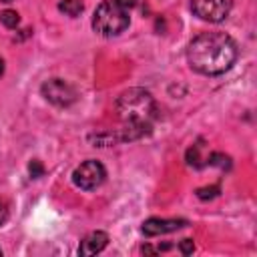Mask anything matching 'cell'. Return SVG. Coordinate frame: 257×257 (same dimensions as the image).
<instances>
[{
    "label": "cell",
    "instance_id": "1",
    "mask_svg": "<svg viewBox=\"0 0 257 257\" xmlns=\"http://www.w3.org/2000/svg\"><path fill=\"white\" fill-rule=\"evenodd\" d=\"M187 60L189 66L201 74H223L237 60V44L225 32H203L189 42Z\"/></svg>",
    "mask_w": 257,
    "mask_h": 257
},
{
    "label": "cell",
    "instance_id": "2",
    "mask_svg": "<svg viewBox=\"0 0 257 257\" xmlns=\"http://www.w3.org/2000/svg\"><path fill=\"white\" fill-rule=\"evenodd\" d=\"M116 112L122 124H141V126H153L151 122L157 118V102L153 94L141 86L128 88L120 92L116 98Z\"/></svg>",
    "mask_w": 257,
    "mask_h": 257
},
{
    "label": "cell",
    "instance_id": "3",
    "mask_svg": "<svg viewBox=\"0 0 257 257\" xmlns=\"http://www.w3.org/2000/svg\"><path fill=\"white\" fill-rule=\"evenodd\" d=\"M128 10L114 0H104L92 14V30L100 36H116L128 28Z\"/></svg>",
    "mask_w": 257,
    "mask_h": 257
},
{
    "label": "cell",
    "instance_id": "4",
    "mask_svg": "<svg viewBox=\"0 0 257 257\" xmlns=\"http://www.w3.org/2000/svg\"><path fill=\"white\" fill-rule=\"evenodd\" d=\"M104 179H106V171H104L102 163L94 161V159L84 161L72 173V183L82 191H92V189L100 187L104 183Z\"/></svg>",
    "mask_w": 257,
    "mask_h": 257
},
{
    "label": "cell",
    "instance_id": "5",
    "mask_svg": "<svg viewBox=\"0 0 257 257\" xmlns=\"http://www.w3.org/2000/svg\"><path fill=\"white\" fill-rule=\"evenodd\" d=\"M42 96L52 102L54 106H70L76 100V90L72 84H68L62 78H50L46 82H42L40 86Z\"/></svg>",
    "mask_w": 257,
    "mask_h": 257
},
{
    "label": "cell",
    "instance_id": "6",
    "mask_svg": "<svg viewBox=\"0 0 257 257\" xmlns=\"http://www.w3.org/2000/svg\"><path fill=\"white\" fill-rule=\"evenodd\" d=\"M193 12L207 22H221L231 10V0H191Z\"/></svg>",
    "mask_w": 257,
    "mask_h": 257
},
{
    "label": "cell",
    "instance_id": "7",
    "mask_svg": "<svg viewBox=\"0 0 257 257\" xmlns=\"http://www.w3.org/2000/svg\"><path fill=\"white\" fill-rule=\"evenodd\" d=\"M187 221L185 219H159V217H151L143 223V233L147 237H157V235H165L171 231H177L181 227H185Z\"/></svg>",
    "mask_w": 257,
    "mask_h": 257
},
{
    "label": "cell",
    "instance_id": "8",
    "mask_svg": "<svg viewBox=\"0 0 257 257\" xmlns=\"http://www.w3.org/2000/svg\"><path fill=\"white\" fill-rule=\"evenodd\" d=\"M106 245H108V235H106L104 231H92V233H88V235L80 241L78 255H82V257L96 255V253H100Z\"/></svg>",
    "mask_w": 257,
    "mask_h": 257
},
{
    "label": "cell",
    "instance_id": "9",
    "mask_svg": "<svg viewBox=\"0 0 257 257\" xmlns=\"http://www.w3.org/2000/svg\"><path fill=\"white\" fill-rule=\"evenodd\" d=\"M82 8H84L82 0H60V2H58V10L64 12L66 16H70V18L78 16V14L82 12Z\"/></svg>",
    "mask_w": 257,
    "mask_h": 257
},
{
    "label": "cell",
    "instance_id": "10",
    "mask_svg": "<svg viewBox=\"0 0 257 257\" xmlns=\"http://www.w3.org/2000/svg\"><path fill=\"white\" fill-rule=\"evenodd\" d=\"M185 159H187V165H191V167H195V169H201V167L205 165V159L201 157V145H193V147H189Z\"/></svg>",
    "mask_w": 257,
    "mask_h": 257
},
{
    "label": "cell",
    "instance_id": "11",
    "mask_svg": "<svg viewBox=\"0 0 257 257\" xmlns=\"http://www.w3.org/2000/svg\"><path fill=\"white\" fill-rule=\"evenodd\" d=\"M205 165H211V167H219V169H229L231 167V159L223 153H211L207 159H205Z\"/></svg>",
    "mask_w": 257,
    "mask_h": 257
},
{
    "label": "cell",
    "instance_id": "12",
    "mask_svg": "<svg viewBox=\"0 0 257 257\" xmlns=\"http://www.w3.org/2000/svg\"><path fill=\"white\" fill-rule=\"evenodd\" d=\"M0 22L6 26V28H16L20 24V16L16 10H2L0 12Z\"/></svg>",
    "mask_w": 257,
    "mask_h": 257
},
{
    "label": "cell",
    "instance_id": "13",
    "mask_svg": "<svg viewBox=\"0 0 257 257\" xmlns=\"http://www.w3.org/2000/svg\"><path fill=\"white\" fill-rule=\"evenodd\" d=\"M219 187L217 185H211V187H201V189H197V197L201 199V201H209V199H215L217 195H219Z\"/></svg>",
    "mask_w": 257,
    "mask_h": 257
},
{
    "label": "cell",
    "instance_id": "14",
    "mask_svg": "<svg viewBox=\"0 0 257 257\" xmlns=\"http://www.w3.org/2000/svg\"><path fill=\"white\" fill-rule=\"evenodd\" d=\"M28 173H30L32 179H38V177L44 175V165H42L40 161H30V165H28Z\"/></svg>",
    "mask_w": 257,
    "mask_h": 257
},
{
    "label": "cell",
    "instance_id": "15",
    "mask_svg": "<svg viewBox=\"0 0 257 257\" xmlns=\"http://www.w3.org/2000/svg\"><path fill=\"white\" fill-rule=\"evenodd\" d=\"M179 251H181L183 255H191V253L195 251V243H193V239H183V241L179 243Z\"/></svg>",
    "mask_w": 257,
    "mask_h": 257
},
{
    "label": "cell",
    "instance_id": "16",
    "mask_svg": "<svg viewBox=\"0 0 257 257\" xmlns=\"http://www.w3.org/2000/svg\"><path fill=\"white\" fill-rule=\"evenodd\" d=\"M6 219H8V207H6L4 201H0V225H2Z\"/></svg>",
    "mask_w": 257,
    "mask_h": 257
},
{
    "label": "cell",
    "instance_id": "17",
    "mask_svg": "<svg viewBox=\"0 0 257 257\" xmlns=\"http://www.w3.org/2000/svg\"><path fill=\"white\" fill-rule=\"evenodd\" d=\"M114 2H116V4H120L122 8H126V10H128V8L137 6V2H139V0H114Z\"/></svg>",
    "mask_w": 257,
    "mask_h": 257
},
{
    "label": "cell",
    "instance_id": "18",
    "mask_svg": "<svg viewBox=\"0 0 257 257\" xmlns=\"http://www.w3.org/2000/svg\"><path fill=\"white\" fill-rule=\"evenodd\" d=\"M143 253H147V255H153V253H157V249H153L151 245H143V249H141Z\"/></svg>",
    "mask_w": 257,
    "mask_h": 257
},
{
    "label": "cell",
    "instance_id": "19",
    "mask_svg": "<svg viewBox=\"0 0 257 257\" xmlns=\"http://www.w3.org/2000/svg\"><path fill=\"white\" fill-rule=\"evenodd\" d=\"M2 72H4V60L0 58V76H2Z\"/></svg>",
    "mask_w": 257,
    "mask_h": 257
},
{
    "label": "cell",
    "instance_id": "20",
    "mask_svg": "<svg viewBox=\"0 0 257 257\" xmlns=\"http://www.w3.org/2000/svg\"><path fill=\"white\" fill-rule=\"evenodd\" d=\"M0 2H12V0H0Z\"/></svg>",
    "mask_w": 257,
    "mask_h": 257
},
{
    "label": "cell",
    "instance_id": "21",
    "mask_svg": "<svg viewBox=\"0 0 257 257\" xmlns=\"http://www.w3.org/2000/svg\"><path fill=\"white\" fill-rule=\"evenodd\" d=\"M0 255H2V249H0Z\"/></svg>",
    "mask_w": 257,
    "mask_h": 257
}]
</instances>
